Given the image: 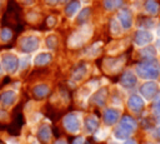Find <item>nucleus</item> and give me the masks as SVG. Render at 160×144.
Listing matches in <instances>:
<instances>
[{"instance_id":"0eeeda50","label":"nucleus","mask_w":160,"mask_h":144,"mask_svg":"<svg viewBox=\"0 0 160 144\" xmlns=\"http://www.w3.org/2000/svg\"><path fill=\"white\" fill-rule=\"evenodd\" d=\"M49 91H50V89H49V86L46 84H40V85L34 88V95L36 98H40V99L45 98L49 94Z\"/></svg>"},{"instance_id":"6e6552de","label":"nucleus","mask_w":160,"mask_h":144,"mask_svg":"<svg viewBox=\"0 0 160 144\" xmlns=\"http://www.w3.org/2000/svg\"><path fill=\"white\" fill-rule=\"evenodd\" d=\"M38 135H39V140H41L42 143H48L50 140V136H51V133H50V128L48 125H44L39 129L38 131Z\"/></svg>"},{"instance_id":"20e7f679","label":"nucleus","mask_w":160,"mask_h":144,"mask_svg":"<svg viewBox=\"0 0 160 144\" xmlns=\"http://www.w3.org/2000/svg\"><path fill=\"white\" fill-rule=\"evenodd\" d=\"M2 65H4V68H5L6 71H9V73L12 74V73L16 71V69L19 66V60H18V58L15 55L6 54V55L2 56Z\"/></svg>"},{"instance_id":"7ed1b4c3","label":"nucleus","mask_w":160,"mask_h":144,"mask_svg":"<svg viewBox=\"0 0 160 144\" xmlns=\"http://www.w3.org/2000/svg\"><path fill=\"white\" fill-rule=\"evenodd\" d=\"M22 124H24V116H22V114L19 110H16L12 114V119H11L10 125H9V133H11V134H19Z\"/></svg>"},{"instance_id":"f03ea898","label":"nucleus","mask_w":160,"mask_h":144,"mask_svg":"<svg viewBox=\"0 0 160 144\" xmlns=\"http://www.w3.org/2000/svg\"><path fill=\"white\" fill-rule=\"evenodd\" d=\"M20 48L25 53H32L39 48V39L36 36H25L20 40Z\"/></svg>"},{"instance_id":"6ab92c4d","label":"nucleus","mask_w":160,"mask_h":144,"mask_svg":"<svg viewBox=\"0 0 160 144\" xmlns=\"http://www.w3.org/2000/svg\"><path fill=\"white\" fill-rule=\"evenodd\" d=\"M30 63V59L29 58H20L19 60V65H20V69H25Z\"/></svg>"},{"instance_id":"5701e85b","label":"nucleus","mask_w":160,"mask_h":144,"mask_svg":"<svg viewBox=\"0 0 160 144\" xmlns=\"http://www.w3.org/2000/svg\"><path fill=\"white\" fill-rule=\"evenodd\" d=\"M56 144H66V143H65L64 140H58V141H56Z\"/></svg>"},{"instance_id":"2eb2a0df","label":"nucleus","mask_w":160,"mask_h":144,"mask_svg":"<svg viewBox=\"0 0 160 144\" xmlns=\"http://www.w3.org/2000/svg\"><path fill=\"white\" fill-rule=\"evenodd\" d=\"M11 36H12V33H11V30L8 29V28H4V29L1 30V33H0V39H1L2 41H9V40L11 39Z\"/></svg>"},{"instance_id":"412c9836","label":"nucleus","mask_w":160,"mask_h":144,"mask_svg":"<svg viewBox=\"0 0 160 144\" xmlns=\"http://www.w3.org/2000/svg\"><path fill=\"white\" fill-rule=\"evenodd\" d=\"M54 24H55V19H54L52 16H50V18L48 19V25H49V26H52Z\"/></svg>"},{"instance_id":"4468645a","label":"nucleus","mask_w":160,"mask_h":144,"mask_svg":"<svg viewBox=\"0 0 160 144\" xmlns=\"http://www.w3.org/2000/svg\"><path fill=\"white\" fill-rule=\"evenodd\" d=\"M85 124H86V128L89 131H94L98 128V120L95 118H88Z\"/></svg>"},{"instance_id":"f3484780","label":"nucleus","mask_w":160,"mask_h":144,"mask_svg":"<svg viewBox=\"0 0 160 144\" xmlns=\"http://www.w3.org/2000/svg\"><path fill=\"white\" fill-rule=\"evenodd\" d=\"M56 44H58V39H56V36L51 35V36H49V38L46 39V45H48V48H50V49H55V48H56Z\"/></svg>"},{"instance_id":"dca6fc26","label":"nucleus","mask_w":160,"mask_h":144,"mask_svg":"<svg viewBox=\"0 0 160 144\" xmlns=\"http://www.w3.org/2000/svg\"><path fill=\"white\" fill-rule=\"evenodd\" d=\"M105 93V90L102 89L101 91H98L95 95H94V98H92V100L98 104V105H102V103H104V98H102V94Z\"/></svg>"},{"instance_id":"9d476101","label":"nucleus","mask_w":160,"mask_h":144,"mask_svg":"<svg viewBox=\"0 0 160 144\" xmlns=\"http://www.w3.org/2000/svg\"><path fill=\"white\" fill-rule=\"evenodd\" d=\"M51 54H49V53H41V54H39L36 58H35V60H34V63L36 64V65H46L50 60H51Z\"/></svg>"},{"instance_id":"f257e3e1","label":"nucleus","mask_w":160,"mask_h":144,"mask_svg":"<svg viewBox=\"0 0 160 144\" xmlns=\"http://www.w3.org/2000/svg\"><path fill=\"white\" fill-rule=\"evenodd\" d=\"M91 36V28L89 26H82L80 30L75 31L68 40L69 46L71 48H79L81 45H84V43Z\"/></svg>"},{"instance_id":"423d86ee","label":"nucleus","mask_w":160,"mask_h":144,"mask_svg":"<svg viewBox=\"0 0 160 144\" xmlns=\"http://www.w3.org/2000/svg\"><path fill=\"white\" fill-rule=\"evenodd\" d=\"M16 100V94L11 90H8V91H4L1 95H0V103L4 105V106H10L15 103Z\"/></svg>"},{"instance_id":"f8f14e48","label":"nucleus","mask_w":160,"mask_h":144,"mask_svg":"<svg viewBox=\"0 0 160 144\" xmlns=\"http://www.w3.org/2000/svg\"><path fill=\"white\" fill-rule=\"evenodd\" d=\"M90 16V9L89 8H85V9H82L81 11H80V14H79V16H78V23H80V24H84L86 20H88V18Z\"/></svg>"},{"instance_id":"1a4fd4ad","label":"nucleus","mask_w":160,"mask_h":144,"mask_svg":"<svg viewBox=\"0 0 160 144\" xmlns=\"http://www.w3.org/2000/svg\"><path fill=\"white\" fill-rule=\"evenodd\" d=\"M79 9H80V3L79 1H70L65 8V14L71 18V16H74L76 14V11Z\"/></svg>"},{"instance_id":"b1692460","label":"nucleus","mask_w":160,"mask_h":144,"mask_svg":"<svg viewBox=\"0 0 160 144\" xmlns=\"http://www.w3.org/2000/svg\"><path fill=\"white\" fill-rule=\"evenodd\" d=\"M2 75V69H1V65H0V76Z\"/></svg>"},{"instance_id":"4be33fe9","label":"nucleus","mask_w":160,"mask_h":144,"mask_svg":"<svg viewBox=\"0 0 160 144\" xmlns=\"http://www.w3.org/2000/svg\"><path fill=\"white\" fill-rule=\"evenodd\" d=\"M48 4H56V3H60V1H65V0H45Z\"/></svg>"},{"instance_id":"aec40b11","label":"nucleus","mask_w":160,"mask_h":144,"mask_svg":"<svg viewBox=\"0 0 160 144\" xmlns=\"http://www.w3.org/2000/svg\"><path fill=\"white\" fill-rule=\"evenodd\" d=\"M82 141H84L82 138H81V136H78V138H75V139L72 140L71 144H82Z\"/></svg>"},{"instance_id":"39448f33","label":"nucleus","mask_w":160,"mask_h":144,"mask_svg":"<svg viewBox=\"0 0 160 144\" xmlns=\"http://www.w3.org/2000/svg\"><path fill=\"white\" fill-rule=\"evenodd\" d=\"M64 125L65 128L70 131V133H76L80 128V123H79V119L75 114H69L65 116L64 119Z\"/></svg>"},{"instance_id":"9b49d317","label":"nucleus","mask_w":160,"mask_h":144,"mask_svg":"<svg viewBox=\"0 0 160 144\" xmlns=\"http://www.w3.org/2000/svg\"><path fill=\"white\" fill-rule=\"evenodd\" d=\"M85 75H86V66H85V65H80V66H78V68L74 70V73H72V79H74L75 81H80L81 79H84Z\"/></svg>"},{"instance_id":"a211bd4d","label":"nucleus","mask_w":160,"mask_h":144,"mask_svg":"<svg viewBox=\"0 0 160 144\" xmlns=\"http://www.w3.org/2000/svg\"><path fill=\"white\" fill-rule=\"evenodd\" d=\"M114 114H115V111H114V110H106V113H105V121H106L108 124H109V123L111 124V123H114V121H115V119H116V118H115V115H114Z\"/></svg>"},{"instance_id":"393cba45","label":"nucleus","mask_w":160,"mask_h":144,"mask_svg":"<svg viewBox=\"0 0 160 144\" xmlns=\"http://www.w3.org/2000/svg\"><path fill=\"white\" fill-rule=\"evenodd\" d=\"M0 5H1V0H0Z\"/></svg>"},{"instance_id":"ddd939ff","label":"nucleus","mask_w":160,"mask_h":144,"mask_svg":"<svg viewBox=\"0 0 160 144\" xmlns=\"http://www.w3.org/2000/svg\"><path fill=\"white\" fill-rule=\"evenodd\" d=\"M121 1H122V0H105V1H104V6H105L108 10H112V9L118 8L119 5H121Z\"/></svg>"}]
</instances>
